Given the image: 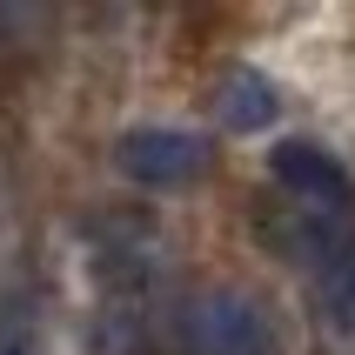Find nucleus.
<instances>
[{"mask_svg": "<svg viewBox=\"0 0 355 355\" xmlns=\"http://www.w3.org/2000/svg\"><path fill=\"white\" fill-rule=\"evenodd\" d=\"M175 342L188 355H282V329L268 315V302L248 288H188L175 302Z\"/></svg>", "mask_w": 355, "mask_h": 355, "instance_id": "1", "label": "nucleus"}, {"mask_svg": "<svg viewBox=\"0 0 355 355\" xmlns=\"http://www.w3.org/2000/svg\"><path fill=\"white\" fill-rule=\"evenodd\" d=\"M275 248L288 261L309 268L315 309L336 329H355V228L342 215H288V228H275Z\"/></svg>", "mask_w": 355, "mask_h": 355, "instance_id": "2", "label": "nucleus"}, {"mask_svg": "<svg viewBox=\"0 0 355 355\" xmlns=\"http://www.w3.org/2000/svg\"><path fill=\"white\" fill-rule=\"evenodd\" d=\"M208 161H215V148L201 135H188V128H128L114 141V168L128 181H141V188H161V195L201 181Z\"/></svg>", "mask_w": 355, "mask_h": 355, "instance_id": "3", "label": "nucleus"}, {"mask_svg": "<svg viewBox=\"0 0 355 355\" xmlns=\"http://www.w3.org/2000/svg\"><path fill=\"white\" fill-rule=\"evenodd\" d=\"M268 168H275V181L302 201V208H315V215H349L355 181H349V168H342L329 148H315V141H282L275 155H268Z\"/></svg>", "mask_w": 355, "mask_h": 355, "instance_id": "4", "label": "nucleus"}, {"mask_svg": "<svg viewBox=\"0 0 355 355\" xmlns=\"http://www.w3.org/2000/svg\"><path fill=\"white\" fill-rule=\"evenodd\" d=\"M275 114H282V94H275L268 74H255V67H228V74L215 80V121L228 128V135H261Z\"/></svg>", "mask_w": 355, "mask_h": 355, "instance_id": "5", "label": "nucleus"}, {"mask_svg": "<svg viewBox=\"0 0 355 355\" xmlns=\"http://www.w3.org/2000/svg\"><path fill=\"white\" fill-rule=\"evenodd\" d=\"M0 355H40V302L34 288L0 295Z\"/></svg>", "mask_w": 355, "mask_h": 355, "instance_id": "6", "label": "nucleus"}]
</instances>
